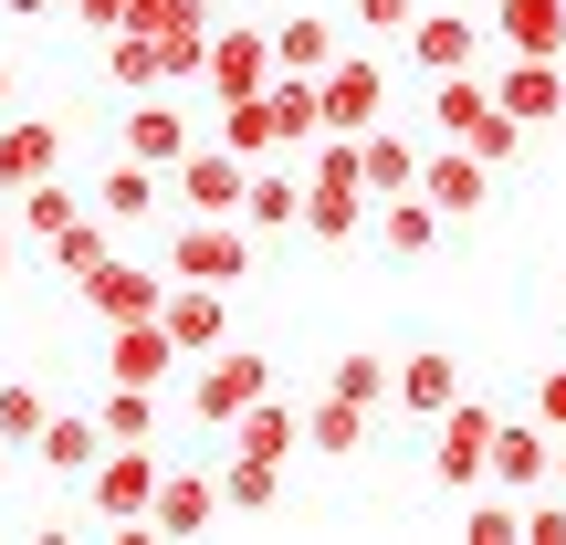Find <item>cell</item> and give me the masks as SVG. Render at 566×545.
Wrapping results in <instances>:
<instances>
[{
  "label": "cell",
  "mask_w": 566,
  "mask_h": 545,
  "mask_svg": "<svg viewBox=\"0 0 566 545\" xmlns=\"http://www.w3.org/2000/svg\"><path fill=\"white\" fill-rule=\"evenodd\" d=\"M158 325L179 336V357H210V346H231V304H221V283H179V273H168Z\"/></svg>",
  "instance_id": "10"
},
{
  "label": "cell",
  "mask_w": 566,
  "mask_h": 545,
  "mask_svg": "<svg viewBox=\"0 0 566 545\" xmlns=\"http://www.w3.org/2000/svg\"><path fill=\"white\" fill-rule=\"evenodd\" d=\"M221 441H231V451H304V409H294V399H273V388H263V399H252L242 420L221 430Z\"/></svg>",
  "instance_id": "25"
},
{
  "label": "cell",
  "mask_w": 566,
  "mask_h": 545,
  "mask_svg": "<svg viewBox=\"0 0 566 545\" xmlns=\"http://www.w3.org/2000/svg\"><path fill=\"white\" fill-rule=\"evenodd\" d=\"M95 420H105V441H158V430H168V409H158V388H137V378H105Z\"/></svg>",
  "instance_id": "26"
},
{
  "label": "cell",
  "mask_w": 566,
  "mask_h": 545,
  "mask_svg": "<svg viewBox=\"0 0 566 545\" xmlns=\"http://www.w3.org/2000/svg\"><path fill=\"white\" fill-rule=\"evenodd\" d=\"M378 252H388V263H430V252H441V210H430L420 189L378 200Z\"/></svg>",
  "instance_id": "22"
},
{
  "label": "cell",
  "mask_w": 566,
  "mask_h": 545,
  "mask_svg": "<svg viewBox=\"0 0 566 545\" xmlns=\"http://www.w3.org/2000/svg\"><path fill=\"white\" fill-rule=\"evenodd\" d=\"M158 294H168V273L126 263V252H105V263L84 273V304H95L105 325H126V315H158Z\"/></svg>",
  "instance_id": "19"
},
{
  "label": "cell",
  "mask_w": 566,
  "mask_h": 545,
  "mask_svg": "<svg viewBox=\"0 0 566 545\" xmlns=\"http://www.w3.org/2000/svg\"><path fill=\"white\" fill-rule=\"evenodd\" d=\"M546 462H556V430L546 420H493V472H483L493 493H535Z\"/></svg>",
  "instance_id": "18"
},
{
  "label": "cell",
  "mask_w": 566,
  "mask_h": 545,
  "mask_svg": "<svg viewBox=\"0 0 566 545\" xmlns=\"http://www.w3.org/2000/svg\"><path fill=\"white\" fill-rule=\"evenodd\" d=\"M315 105H325V126H336V137H367V126L388 116V63L346 42V53L315 74Z\"/></svg>",
  "instance_id": "3"
},
{
  "label": "cell",
  "mask_w": 566,
  "mask_h": 545,
  "mask_svg": "<svg viewBox=\"0 0 566 545\" xmlns=\"http://www.w3.org/2000/svg\"><path fill=\"white\" fill-rule=\"evenodd\" d=\"M357 179H367V200H399V189H420V137H399V126H367V137H357Z\"/></svg>",
  "instance_id": "21"
},
{
  "label": "cell",
  "mask_w": 566,
  "mask_h": 545,
  "mask_svg": "<svg viewBox=\"0 0 566 545\" xmlns=\"http://www.w3.org/2000/svg\"><path fill=\"white\" fill-rule=\"evenodd\" d=\"M535 420L566 430V367H546V378H535Z\"/></svg>",
  "instance_id": "41"
},
{
  "label": "cell",
  "mask_w": 566,
  "mask_h": 545,
  "mask_svg": "<svg viewBox=\"0 0 566 545\" xmlns=\"http://www.w3.org/2000/svg\"><path fill=\"white\" fill-rule=\"evenodd\" d=\"M63 11H74L84 32H116V21H126V0H63Z\"/></svg>",
  "instance_id": "42"
},
{
  "label": "cell",
  "mask_w": 566,
  "mask_h": 545,
  "mask_svg": "<svg viewBox=\"0 0 566 545\" xmlns=\"http://www.w3.org/2000/svg\"><path fill=\"white\" fill-rule=\"evenodd\" d=\"M32 462L53 472V483H84V472L105 462V420H95V409H53L42 441H32Z\"/></svg>",
  "instance_id": "17"
},
{
  "label": "cell",
  "mask_w": 566,
  "mask_h": 545,
  "mask_svg": "<svg viewBox=\"0 0 566 545\" xmlns=\"http://www.w3.org/2000/svg\"><path fill=\"white\" fill-rule=\"evenodd\" d=\"M546 493H566V430H556V462H546Z\"/></svg>",
  "instance_id": "45"
},
{
  "label": "cell",
  "mask_w": 566,
  "mask_h": 545,
  "mask_svg": "<svg viewBox=\"0 0 566 545\" xmlns=\"http://www.w3.org/2000/svg\"><path fill=\"white\" fill-rule=\"evenodd\" d=\"M0 105H11V63H0Z\"/></svg>",
  "instance_id": "46"
},
{
  "label": "cell",
  "mask_w": 566,
  "mask_h": 545,
  "mask_svg": "<svg viewBox=\"0 0 566 545\" xmlns=\"http://www.w3.org/2000/svg\"><path fill=\"white\" fill-rule=\"evenodd\" d=\"M168 273H179V283H242V273H252V231L189 210V221L168 231Z\"/></svg>",
  "instance_id": "4"
},
{
  "label": "cell",
  "mask_w": 566,
  "mask_h": 545,
  "mask_svg": "<svg viewBox=\"0 0 566 545\" xmlns=\"http://www.w3.org/2000/svg\"><path fill=\"white\" fill-rule=\"evenodd\" d=\"M0 11H11V21H53L63 0H0Z\"/></svg>",
  "instance_id": "43"
},
{
  "label": "cell",
  "mask_w": 566,
  "mask_h": 545,
  "mask_svg": "<svg viewBox=\"0 0 566 545\" xmlns=\"http://www.w3.org/2000/svg\"><path fill=\"white\" fill-rule=\"evenodd\" d=\"M525 535H535V545H566V493H546V504L525 493Z\"/></svg>",
  "instance_id": "39"
},
{
  "label": "cell",
  "mask_w": 566,
  "mask_h": 545,
  "mask_svg": "<svg viewBox=\"0 0 566 545\" xmlns=\"http://www.w3.org/2000/svg\"><path fill=\"white\" fill-rule=\"evenodd\" d=\"M409 63L420 74H472L483 63V21H462V11H409Z\"/></svg>",
  "instance_id": "12"
},
{
  "label": "cell",
  "mask_w": 566,
  "mask_h": 545,
  "mask_svg": "<svg viewBox=\"0 0 566 545\" xmlns=\"http://www.w3.org/2000/svg\"><path fill=\"white\" fill-rule=\"evenodd\" d=\"M304 451H336V462H357V451H367V409L325 388V399L304 409Z\"/></svg>",
  "instance_id": "31"
},
{
  "label": "cell",
  "mask_w": 566,
  "mask_h": 545,
  "mask_svg": "<svg viewBox=\"0 0 566 545\" xmlns=\"http://www.w3.org/2000/svg\"><path fill=\"white\" fill-rule=\"evenodd\" d=\"M105 74L126 84V95H158V32H137V21H116V32H105Z\"/></svg>",
  "instance_id": "33"
},
{
  "label": "cell",
  "mask_w": 566,
  "mask_h": 545,
  "mask_svg": "<svg viewBox=\"0 0 566 545\" xmlns=\"http://www.w3.org/2000/svg\"><path fill=\"white\" fill-rule=\"evenodd\" d=\"M200 84H210V105L263 95V84H273V21H210V63H200Z\"/></svg>",
  "instance_id": "5"
},
{
  "label": "cell",
  "mask_w": 566,
  "mask_h": 545,
  "mask_svg": "<svg viewBox=\"0 0 566 545\" xmlns=\"http://www.w3.org/2000/svg\"><path fill=\"white\" fill-rule=\"evenodd\" d=\"M84 200H95L105 221H147V210H158V168H147V158H116L95 189H84Z\"/></svg>",
  "instance_id": "29"
},
{
  "label": "cell",
  "mask_w": 566,
  "mask_h": 545,
  "mask_svg": "<svg viewBox=\"0 0 566 545\" xmlns=\"http://www.w3.org/2000/svg\"><path fill=\"white\" fill-rule=\"evenodd\" d=\"M483 84H493V105H504L525 137L566 116V63H546V53H504V74H483Z\"/></svg>",
  "instance_id": "6"
},
{
  "label": "cell",
  "mask_w": 566,
  "mask_h": 545,
  "mask_svg": "<svg viewBox=\"0 0 566 545\" xmlns=\"http://www.w3.org/2000/svg\"><path fill=\"white\" fill-rule=\"evenodd\" d=\"M294 231H315V242H367V189H315L304 179V221Z\"/></svg>",
  "instance_id": "30"
},
{
  "label": "cell",
  "mask_w": 566,
  "mask_h": 545,
  "mask_svg": "<svg viewBox=\"0 0 566 545\" xmlns=\"http://www.w3.org/2000/svg\"><path fill=\"white\" fill-rule=\"evenodd\" d=\"M462 535H472V545H525V493H493V483H483V504H472Z\"/></svg>",
  "instance_id": "36"
},
{
  "label": "cell",
  "mask_w": 566,
  "mask_h": 545,
  "mask_svg": "<svg viewBox=\"0 0 566 545\" xmlns=\"http://www.w3.org/2000/svg\"><path fill=\"white\" fill-rule=\"evenodd\" d=\"M409 11L420 0H357V32H409Z\"/></svg>",
  "instance_id": "40"
},
{
  "label": "cell",
  "mask_w": 566,
  "mask_h": 545,
  "mask_svg": "<svg viewBox=\"0 0 566 545\" xmlns=\"http://www.w3.org/2000/svg\"><path fill=\"white\" fill-rule=\"evenodd\" d=\"M105 252H116V221H105V210H84V221H63L53 242H42V263H53L63 283H84V273L105 263Z\"/></svg>",
  "instance_id": "27"
},
{
  "label": "cell",
  "mask_w": 566,
  "mask_h": 545,
  "mask_svg": "<svg viewBox=\"0 0 566 545\" xmlns=\"http://www.w3.org/2000/svg\"><path fill=\"white\" fill-rule=\"evenodd\" d=\"M53 168H63V126L53 116H0V200H21Z\"/></svg>",
  "instance_id": "13"
},
{
  "label": "cell",
  "mask_w": 566,
  "mask_h": 545,
  "mask_svg": "<svg viewBox=\"0 0 566 545\" xmlns=\"http://www.w3.org/2000/svg\"><path fill=\"white\" fill-rule=\"evenodd\" d=\"M242 189H252V158H231L221 137L179 158V200H189V210H210V221H242Z\"/></svg>",
  "instance_id": "9"
},
{
  "label": "cell",
  "mask_w": 566,
  "mask_h": 545,
  "mask_svg": "<svg viewBox=\"0 0 566 545\" xmlns=\"http://www.w3.org/2000/svg\"><path fill=\"white\" fill-rule=\"evenodd\" d=\"M388 399L409 409V420H441L451 399H462V367H451V346H420V357L388 367Z\"/></svg>",
  "instance_id": "20"
},
{
  "label": "cell",
  "mask_w": 566,
  "mask_h": 545,
  "mask_svg": "<svg viewBox=\"0 0 566 545\" xmlns=\"http://www.w3.org/2000/svg\"><path fill=\"white\" fill-rule=\"evenodd\" d=\"M346 53V32L325 11H294V21H273V74H325V63Z\"/></svg>",
  "instance_id": "24"
},
{
  "label": "cell",
  "mask_w": 566,
  "mask_h": 545,
  "mask_svg": "<svg viewBox=\"0 0 566 545\" xmlns=\"http://www.w3.org/2000/svg\"><path fill=\"white\" fill-rule=\"evenodd\" d=\"M325 388H336V399H357V409H378V399H388V357H367V346H357V357L325 367Z\"/></svg>",
  "instance_id": "37"
},
{
  "label": "cell",
  "mask_w": 566,
  "mask_h": 545,
  "mask_svg": "<svg viewBox=\"0 0 566 545\" xmlns=\"http://www.w3.org/2000/svg\"><path fill=\"white\" fill-rule=\"evenodd\" d=\"M483 189H493V168L483 158H472V147H430V158H420V200L430 210H441V221H472V210H483Z\"/></svg>",
  "instance_id": "15"
},
{
  "label": "cell",
  "mask_w": 566,
  "mask_h": 545,
  "mask_svg": "<svg viewBox=\"0 0 566 545\" xmlns=\"http://www.w3.org/2000/svg\"><path fill=\"white\" fill-rule=\"evenodd\" d=\"M126 21L137 32H189V21H210V0H126Z\"/></svg>",
  "instance_id": "38"
},
{
  "label": "cell",
  "mask_w": 566,
  "mask_h": 545,
  "mask_svg": "<svg viewBox=\"0 0 566 545\" xmlns=\"http://www.w3.org/2000/svg\"><path fill=\"white\" fill-rule=\"evenodd\" d=\"M158 441H105V462L84 472V504L105 514V525H147V504H158Z\"/></svg>",
  "instance_id": "2"
},
{
  "label": "cell",
  "mask_w": 566,
  "mask_h": 545,
  "mask_svg": "<svg viewBox=\"0 0 566 545\" xmlns=\"http://www.w3.org/2000/svg\"><path fill=\"white\" fill-rule=\"evenodd\" d=\"M42 420H53V399H42L32 378H0V441L32 451V441H42Z\"/></svg>",
  "instance_id": "34"
},
{
  "label": "cell",
  "mask_w": 566,
  "mask_h": 545,
  "mask_svg": "<svg viewBox=\"0 0 566 545\" xmlns=\"http://www.w3.org/2000/svg\"><path fill=\"white\" fill-rule=\"evenodd\" d=\"M451 147H472V158H483V168H504V158H525V126H514L504 105H483V116H472V126H462V137H451Z\"/></svg>",
  "instance_id": "35"
},
{
  "label": "cell",
  "mask_w": 566,
  "mask_h": 545,
  "mask_svg": "<svg viewBox=\"0 0 566 545\" xmlns=\"http://www.w3.org/2000/svg\"><path fill=\"white\" fill-rule=\"evenodd\" d=\"M221 504H231V514H273V504H283V451H231Z\"/></svg>",
  "instance_id": "28"
},
{
  "label": "cell",
  "mask_w": 566,
  "mask_h": 545,
  "mask_svg": "<svg viewBox=\"0 0 566 545\" xmlns=\"http://www.w3.org/2000/svg\"><path fill=\"white\" fill-rule=\"evenodd\" d=\"M263 388H273V357H263V346H210V357H189V420H200V430H231Z\"/></svg>",
  "instance_id": "1"
},
{
  "label": "cell",
  "mask_w": 566,
  "mask_h": 545,
  "mask_svg": "<svg viewBox=\"0 0 566 545\" xmlns=\"http://www.w3.org/2000/svg\"><path fill=\"white\" fill-rule=\"evenodd\" d=\"M0 483H11V441H0Z\"/></svg>",
  "instance_id": "47"
},
{
  "label": "cell",
  "mask_w": 566,
  "mask_h": 545,
  "mask_svg": "<svg viewBox=\"0 0 566 545\" xmlns=\"http://www.w3.org/2000/svg\"><path fill=\"white\" fill-rule=\"evenodd\" d=\"M116 147H126V158H147V168H179L189 147H200V126H189L179 105H168V84H158V95H137L116 116Z\"/></svg>",
  "instance_id": "8"
},
{
  "label": "cell",
  "mask_w": 566,
  "mask_h": 545,
  "mask_svg": "<svg viewBox=\"0 0 566 545\" xmlns=\"http://www.w3.org/2000/svg\"><path fill=\"white\" fill-rule=\"evenodd\" d=\"M430 472H441L451 493H483V472H493V409L483 399H451L441 409V451H430Z\"/></svg>",
  "instance_id": "7"
},
{
  "label": "cell",
  "mask_w": 566,
  "mask_h": 545,
  "mask_svg": "<svg viewBox=\"0 0 566 545\" xmlns=\"http://www.w3.org/2000/svg\"><path fill=\"white\" fill-rule=\"evenodd\" d=\"M221 472H158V504H147V535H210V525H221Z\"/></svg>",
  "instance_id": "11"
},
{
  "label": "cell",
  "mask_w": 566,
  "mask_h": 545,
  "mask_svg": "<svg viewBox=\"0 0 566 545\" xmlns=\"http://www.w3.org/2000/svg\"><path fill=\"white\" fill-rule=\"evenodd\" d=\"M493 42H504V53L566 63V0H504V11H493Z\"/></svg>",
  "instance_id": "23"
},
{
  "label": "cell",
  "mask_w": 566,
  "mask_h": 545,
  "mask_svg": "<svg viewBox=\"0 0 566 545\" xmlns=\"http://www.w3.org/2000/svg\"><path fill=\"white\" fill-rule=\"evenodd\" d=\"M304 221V168L294 158H252V189H242V231L252 242H273V231Z\"/></svg>",
  "instance_id": "16"
},
{
  "label": "cell",
  "mask_w": 566,
  "mask_h": 545,
  "mask_svg": "<svg viewBox=\"0 0 566 545\" xmlns=\"http://www.w3.org/2000/svg\"><path fill=\"white\" fill-rule=\"evenodd\" d=\"M84 210H95V200H84V189H63V168H53V179H32V189L11 200V221L32 231V242H53L63 221H84Z\"/></svg>",
  "instance_id": "32"
},
{
  "label": "cell",
  "mask_w": 566,
  "mask_h": 545,
  "mask_svg": "<svg viewBox=\"0 0 566 545\" xmlns=\"http://www.w3.org/2000/svg\"><path fill=\"white\" fill-rule=\"evenodd\" d=\"M179 367H189V357H179V336H168L158 315H126L116 346H105V378H137V388H168Z\"/></svg>",
  "instance_id": "14"
},
{
  "label": "cell",
  "mask_w": 566,
  "mask_h": 545,
  "mask_svg": "<svg viewBox=\"0 0 566 545\" xmlns=\"http://www.w3.org/2000/svg\"><path fill=\"white\" fill-rule=\"evenodd\" d=\"M11 252H21V221H11V200H0V273H11Z\"/></svg>",
  "instance_id": "44"
}]
</instances>
